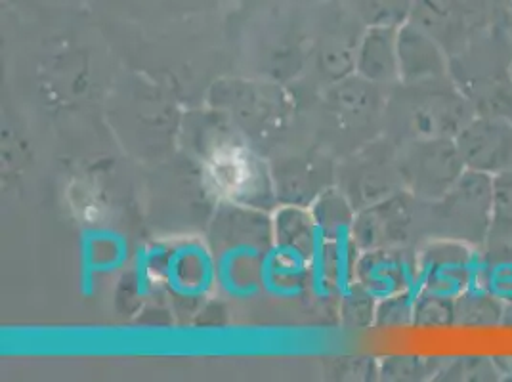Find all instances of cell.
Returning <instances> with one entry per match:
<instances>
[{
  "mask_svg": "<svg viewBox=\"0 0 512 382\" xmlns=\"http://www.w3.org/2000/svg\"><path fill=\"white\" fill-rule=\"evenodd\" d=\"M442 235L474 249L488 243L495 222V178L478 170H465L453 188L438 201Z\"/></svg>",
  "mask_w": 512,
  "mask_h": 382,
  "instance_id": "1",
  "label": "cell"
},
{
  "mask_svg": "<svg viewBox=\"0 0 512 382\" xmlns=\"http://www.w3.org/2000/svg\"><path fill=\"white\" fill-rule=\"evenodd\" d=\"M465 170L455 138H419L404 163L409 186L428 201L442 199Z\"/></svg>",
  "mask_w": 512,
  "mask_h": 382,
  "instance_id": "2",
  "label": "cell"
},
{
  "mask_svg": "<svg viewBox=\"0 0 512 382\" xmlns=\"http://www.w3.org/2000/svg\"><path fill=\"white\" fill-rule=\"evenodd\" d=\"M455 144L469 170L493 178L512 172V119L476 113L455 136Z\"/></svg>",
  "mask_w": 512,
  "mask_h": 382,
  "instance_id": "3",
  "label": "cell"
},
{
  "mask_svg": "<svg viewBox=\"0 0 512 382\" xmlns=\"http://www.w3.org/2000/svg\"><path fill=\"white\" fill-rule=\"evenodd\" d=\"M476 249L463 241L438 237L417 260V289L459 297L474 285Z\"/></svg>",
  "mask_w": 512,
  "mask_h": 382,
  "instance_id": "4",
  "label": "cell"
},
{
  "mask_svg": "<svg viewBox=\"0 0 512 382\" xmlns=\"http://www.w3.org/2000/svg\"><path fill=\"white\" fill-rule=\"evenodd\" d=\"M157 277L178 297H205L216 281V260L205 245L182 243L171 251L163 249Z\"/></svg>",
  "mask_w": 512,
  "mask_h": 382,
  "instance_id": "5",
  "label": "cell"
},
{
  "mask_svg": "<svg viewBox=\"0 0 512 382\" xmlns=\"http://www.w3.org/2000/svg\"><path fill=\"white\" fill-rule=\"evenodd\" d=\"M448 54L438 41L417 23H407L398 31V65L400 77L419 85L449 75Z\"/></svg>",
  "mask_w": 512,
  "mask_h": 382,
  "instance_id": "6",
  "label": "cell"
},
{
  "mask_svg": "<svg viewBox=\"0 0 512 382\" xmlns=\"http://www.w3.org/2000/svg\"><path fill=\"white\" fill-rule=\"evenodd\" d=\"M310 277V253L293 241H278L266 249L260 264V285L272 297L291 300L302 295Z\"/></svg>",
  "mask_w": 512,
  "mask_h": 382,
  "instance_id": "7",
  "label": "cell"
},
{
  "mask_svg": "<svg viewBox=\"0 0 512 382\" xmlns=\"http://www.w3.org/2000/svg\"><path fill=\"white\" fill-rule=\"evenodd\" d=\"M358 276L367 297L383 300L404 291H417V260L411 262L392 249L373 251L363 256Z\"/></svg>",
  "mask_w": 512,
  "mask_h": 382,
  "instance_id": "8",
  "label": "cell"
},
{
  "mask_svg": "<svg viewBox=\"0 0 512 382\" xmlns=\"http://www.w3.org/2000/svg\"><path fill=\"white\" fill-rule=\"evenodd\" d=\"M264 253L251 241L232 243L216 258V281L228 297L247 300L260 291V264Z\"/></svg>",
  "mask_w": 512,
  "mask_h": 382,
  "instance_id": "9",
  "label": "cell"
},
{
  "mask_svg": "<svg viewBox=\"0 0 512 382\" xmlns=\"http://www.w3.org/2000/svg\"><path fill=\"white\" fill-rule=\"evenodd\" d=\"M128 245L125 237L107 230H90L81 239V287L92 293V281L100 274L115 272L127 262Z\"/></svg>",
  "mask_w": 512,
  "mask_h": 382,
  "instance_id": "10",
  "label": "cell"
},
{
  "mask_svg": "<svg viewBox=\"0 0 512 382\" xmlns=\"http://www.w3.org/2000/svg\"><path fill=\"white\" fill-rule=\"evenodd\" d=\"M503 318V300L486 287L472 285L455 297V323L469 327L497 325Z\"/></svg>",
  "mask_w": 512,
  "mask_h": 382,
  "instance_id": "11",
  "label": "cell"
},
{
  "mask_svg": "<svg viewBox=\"0 0 512 382\" xmlns=\"http://www.w3.org/2000/svg\"><path fill=\"white\" fill-rule=\"evenodd\" d=\"M421 22L419 25L423 29H428L430 25L434 27H446L448 33L461 31L465 39H469L470 16H472V4L470 0H421L419 4Z\"/></svg>",
  "mask_w": 512,
  "mask_h": 382,
  "instance_id": "12",
  "label": "cell"
},
{
  "mask_svg": "<svg viewBox=\"0 0 512 382\" xmlns=\"http://www.w3.org/2000/svg\"><path fill=\"white\" fill-rule=\"evenodd\" d=\"M413 323L421 327L455 325V298L428 289H417Z\"/></svg>",
  "mask_w": 512,
  "mask_h": 382,
  "instance_id": "13",
  "label": "cell"
},
{
  "mask_svg": "<svg viewBox=\"0 0 512 382\" xmlns=\"http://www.w3.org/2000/svg\"><path fill=\"white\" fill-rule=\"evenodd\" d=\"M440 379L444 381L482 382L497 381L499 371L488 358H459L442 365Z\"/></svg>",
  "mask_w": 512,
  "mask_h": 382,
  "instance_id": "14",
  "label": "cell"
},
{
  "mask_svg": "<svg viewBox=\"0 0 512 382\" xmlns=\"http://www.w3.org/2000/svg\"><path fill=\"white\" fill-rule=\"evenodd\" d=\"M499 228L512 230V172L495 178V222L491 234Z\"/></svg>",
  "mask_w": 512,
  "mask_h": 382,
  "instance_id": "15",
  "label": "cell"
},
{
  "mask_svg": "<svg viewBox=\"0 0 512 382\" xmlns=\"http://www.w3.org/2000/svg\"><path fill=\"white\" fill-rule=\"evenodd\" d=\"M503 29H505V35L512 41V8H509V10L503 14Z\"/></svg>",
  "mask_w": 512,
  "mask_h": 382,
  "instance_id": "16",
  "label": "cell"
},
{
  "mask_svg": "<svg viewBox=\"0 0 512 382\" xmlns=\"http://www.w3.org/2000/svg\"><path fill=\"white\" fill-rule=\"evenodd\" d=\"M493 2V6L501 12V14H505L509 8H512V0H491Z\"/></svg>",
  "mask_w": 512,
  "mask_h": 382,
  "instance_id": "17",
  "label": "cell"
},
{
  "mask_svg": "<svg viewBox=\"0 0 512 382\" xmlns=\"http://www.w3.org/2000/svg\"><path fill=\"white\" fill-rule=\"evenodd\" d=\"M511 73H512V64H511Z\"/></svg>",
  "mask_w": 512,
  "mask_h": 382,
  "instance_id": "18",
  "label": "cell"
}]
</instances>
